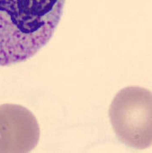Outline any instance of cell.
Segmentation results:
<instances>
[{
  "instance_id": "obj_1",
  "label": "cell",
  "mask_w": 152,
  "mask_h": 153,
  "mask_svg": "<svg viewBox=\"0 0 152 153\" xmlns=\"http://www.w3.org/2000/svg\"><path fill=\"white\" fill-rule=\"evenodd\" d=\"M66 0H0V66L32 58L47 44Z\"/></svg>"
},
{
  "instance_id": "obj_2",
  "label": "cell",
  "mask_w": 152,
  "mask_h": 153,
  "mask_svg": "<svg viewBox=\"0 0 152 153\" xmlns=\"http://www.w3.org/2000/svg\"><path fill=\"white\" fill-rule=\"evenodd\" d=\"M151 91L130 86L118 91L109 109V118L118 139L126 146L150 148L152 142Z\"/></svg>"
},
{
  "instance_id": "obj_3",
  "label": "cell",
  "mask_w": 152,
  "mask_h": 153,
  "mask_svg": "<svg viewBox=\"0 0 152 153\" xmlns=\"http://www.w3.org/2000/svg\"><path fill=\"white\" fill-rule=\"evenodd\" d=\"M39 140V124L30 110L17 104L0 105V152H30Z\"/></svg>"
}]
</instances>
